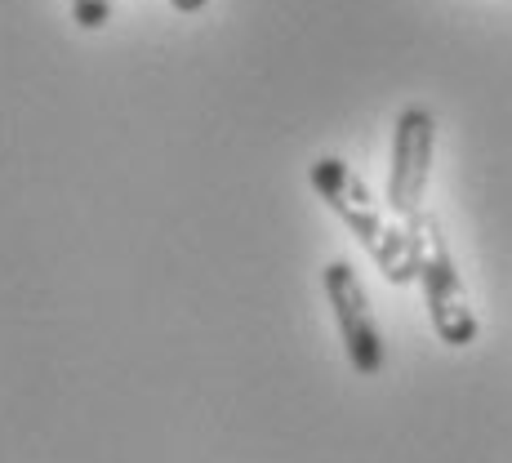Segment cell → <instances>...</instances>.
I'll list each match as a JSON object with an SVG mask.
<instances>
[{"label": "cell", "mask_w": 512, "mask_h": 463, "mask_svg": "<svg viewBox=\"0 0 512 463\" xmlns=\"http://www.w3.org/2000/svg\"><path fill=\"white\" fill-rule=\"evenodd\" d=\"M72 18L81 32H103L112 18V0H72Z\"/></svg>", "instance_id": "obj_5"}, {"label": "cell", "mask_w": 512, "mask_h": 463, "mask_svg": "<svg viewBox=\"0 0 512 463\" xmlns=\"http://www.w3.org/2000/svg\"><path fill=\"white\" fill-rule=\"evenodd\" d=\"M321 285H326L334 325H339L343 352H348V366L357 374H366V379L383 374V366H388V348H383L379 321H374L370 294H366V285H361L357 268H352L348 259H330L326 272H321Z\"/></svg>", "instance_id": "obj_4"}, {"label": "cell", "mask_w": 512, "mask_h": 463, "mask_svg": "<svg viewBox=\"0 0 512 463\" xmlns=\"http://www.w3.org/2000/svg\"><path fill=\"white\" fill-rule=\"evenodd\" d=\"M174 9H179V14H201L205 5H210V0H170Z\"/></svg>", "instance_id": "obj_6"}, {"label": "cell", "mask_w": 512, "mask_h": 463, "mask_svg": "<svg viewBox=\"0 0 512 463\" xmlns=\"http://www.w3.org/2000/svg\"><path fill=\"white\" fill-rule=\"evenodd\" d=\"M432 152H437V116L423 103H406L392 125V165H388V210L401 223L423 214V192H428Z\"/></svg>", "instance_id": "obj_3"}, {"label": "cell", "mask_w": 512, "mask_h": 463, "mask_svg": "<svg viewBox=\"0 0 512 463\" xmlns=\"http://www.w3.org/2000/svg\"><path fill=\"white\" fill-rule=\"evenodd\" d=\"M308 183L321 201L339 214V223L366 245V254L379 263V272L388 277L392 285H410L419 281V263H415V245H410V232L406 223H392L388 214L379 210V201L370 196L366 179L352 170L348 161L339 156H321L312 161L308 170Z\"/></svg>", "instance_id": "obj_1"}, {"label": "cell", "mask_w": 512, "mask_h": 463, "mask_svg": "<svg viewBox=\"0 0 512 463\" xmlns=\"http://www.w3.org/2000/svg\"><path fill=\"white\" fill-rule=\"evenodd\" d=\"M410 245H415V263H419V290L423 303H428V321L437 330V339L446 348H472L477 343V312L468 308L464 281H459L455 254H450V241L441 232V223L432 219L428 210L415 214L406 223Z\"/></svg>", "instance_id": "obj_2"}]
</instances>
